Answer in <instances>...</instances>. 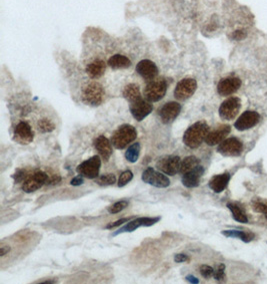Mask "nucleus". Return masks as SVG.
I'll list each match as a JSON object with an SVG mask.
<instances>
[{"instance_id": "nucleus-1", "label": "nucleus", "mask_w": 267, "mask_h": 284, "mask_svg": "<svg viewBox=\"0 0 267 284\" xmlns=\"http://www.w3.org/2000/svg\"><path fill=\"white\" fill-rule=\"evenodd\" d=\"M209 133V127L204 122H196L190 126L183 136V143L190 149L198 148L205 141Z\"/></svg>"}, {"instance_id": "nucleus-2", "label": "nucleus", "mask_w": 267, "mask_h": 284, "mask_svg": "<svg viewBox=\"0 0 267 284\" xmlns=\"http://www.w3.org/2000/svg\"><path fill=\"white\" fill-rule=\"evenodd\" d=\"M167 92V82L164 78H155L146 83L143 96L150 103L159 102L164 98Z\"/></svg>"}, {"instance_id": "nucleus-3", "label": "nucleus", "mask_w": 267, "mask_h": 284, "mask_svg": "<svg viewBox=\"0 0 267 284\" xmlns=\"http://www.w3.org/2000/svg\"><path fill=\"white\" fill-rule=\"evenodd\" d=\"M136 138H137L136 129L131 125L124 124L113 133L111 143L115 149L123 150L129 144L136 140Z\"/></svg>"}, {"instance_id": "nucleus-4", "label": "nucleus", "mask_w": 267, "mask_h": 284, "mask_svg": "<svg viewBox=\"0 0 267 284\" xmlns=\"http://www.w3.org/2000/svg\"><path fill=\"white\" fill-rule=\"evenodd\" d=\"M104 94L105 92L101 84L98 82H91L82 89L81 99L84 104L96 107L102 103Z\"/></svg>"}, {"instance_id": "nucleus-5", "label": "nucleus", "mask_w": 267, "mask_h": 284, "mask_svg": "<svg viewBox=\"0 0 267 284\" xmlns=\"http://www.w3.org/2000/svg\"><path fill=\"white\" fill-rule=\"evenodd\" d=\"M241 100L238 97H230L222 102L219 107V116L222 120L231 121L235 118L240 110Z\"/></svg>"}, {"instance_id": "nucleus-6", "label": "nucleus", "mask_w": 267, "mask_h": 284, "mask_svg": "<svg viewBox=\"0 0 267 284\" xmlns=\"http://www.w3.org/2000/svg\"><path fill=\"white\" fill-rule=\"evenodd\" d=\"M142 181L155 188L164 189L169 187L170 181L168 177L161 172H157L152 167H147L142 173Z\"/></svg>"}, {"instance_id": "nucleus-7", "label": "nucleus", "mask_w": 267, "mask_h": 284, "mask_svg": "<svg viewBox=\"0 0 267 284\" xmlns=\"http://www.w3.org/2000/svg\"><path fill=\"white\" fill-rule=\"evenodd\" d=\"M197 89V82L193 78H184L180 80L175 89H174V97L178 101H186L190 97L195 95Z\"/></svg>"}, {"instance_id": "nucleus-8", "label": "nucleus", "mask_w": 267, "mask_h": 284, "mask_svg": "<svg viewBox=\"0 0 267 284\" xmlns=\"http://www.w3.org/2000/svg\"><path fill=\"white\" fill-rule=\"evenodd\" d=\"M101 166V160L99 156H93L92 158L84 161L76 167V172L83 178L93 180L99 175Z\"/></svg>"}, {"instance_id": "nucleus-9", "label": "nucleus", "mask_w": 267, "mask_h": 284, "mask_svg": "<svg viewBox=\"0 0 267 284\" xmlns=\"http://www.w3.org/2000/svg\"><path fill=\"white\" fill-rule=\"evenodd\" d=\"M47 181H48L47 174L41 171H37L32 175L26 177L22 185V189L27 193L33 192L40 189L42 186L46 185Z\"/></svg>"}, {"instance_id": "nucleus-10", "label": "nucleus", "mask_w": 267, "mask_h": 284, "mask_svg": "<svg viewBox=\"0 0 267 284\" xmlns=\"http://www.w3.org/2000/svg\"><path fill=\"white\" fill-rule=\"evenodd\" d=\"M243 145L236 138H228L220 143L217 152L224 157H238L242 154Z\"/></svg>"}, {"instance_id": "nucleus-11", "label": "nucleus", "mask_w": 267, "mask_h": 284, "mask_svg": "<svg viewBox=\"0 0 267 284\" xmlns=\"http://www.w3.org/2000/svg\"><path fill=\"white\" fill-rule=\"evenodd\" d=\"M159 220H160L159 216H157V217H138L131 221L129 220L127 222V224H125L124 226L120 228L116 233L113 234V237L118 236L120 234H124V233H132L141 226H152L155 223H157Z\"/></svg>"}, {"instance_id": "nucleus-12", "label": "nucleus", "mask_w": 267, "mask_h": 284, "mask_svg": "<svg viewBox=\"0 0 267 284\" xmlns=\"http://www.w3.org/2000/svg\"><path fill=\"white\" fill-rule=\"evenodd\" d=\"M129 110L133 118L138 122H141L153 111V105L146 99H139L133 103H130Z\"/></svg>"}, {"instance_id": "nucleus-13", "label": "nucleus", "mask_w": 267, "mask_h": 284, "mask_svg": "<svg viewBox=\"0 0 267 284\" xmlns=\"http://www.w3.org/2000/svg\"><path fill=\"white\" fill-rule=\"evenodd\" d=\"M181 160L178 156H166L156 163V167L167 176H175L179 173Z\"/></svg>"}, {"instance_id": "nucleus-14", "label": "nucleus", "mask_w": 267, "mask_h": 284, "mask_svg": "<svg viewBox=\"0 0 267 284\" xmlns=\"http://www.w3.org/2000/svg\"><path fill=\"white\" fill-rule=\"evenodd\" d=\"M241 87V80L238 77H227L219 81L217 93L222 97L236 93Z\"/></svg>"}, {"instance_id": "nucleus-15", "label": "nucleus", "mask_w": 267, "mask_h": 284, "mask_svg": "<svg viewBox=\"0 0 267 284\" xmlns=\"http://www.w3.org/2000/svg\"><path fill=\"white\" fill-rule=\"evenodd\" d=\"M135 71L139 76H141L146 82H148L157 78L159 70L153 61L149 59H143L136 64Z\"/></svg>"}, {"instance_id": "nucleus-16", "label": "nucleus", "mask_w": 267, "mask_h": 284, "mask_svg": "<svg viewBox=\"0 0 267 284\" xmlns=\"http://www.w3.org/2000/svg\"><path fill=\"white\" fill-rule=\"evenodd\" d=\"M181 112V105L178 102H167L159 110V116L163 124H170Z\"/></svg>"}, {"instance_id": "nucleus-17", "label": "nucleus", "mask_w": 267, "mask_h": 284, "mask_svg": "<svg viewBox=\"0 0 267 284\" xmlns=\"http://www.w3.org/2000/svg\"><path fill=\"white\" fill-rule=\"evenodd\" d=\"M13 136L14 141L19 143L20 145H28L34 139V133L30 125L26 122H20L16 125Z\"/></svg>"}, {"instance_id": "nucleus-18", "label": "nucleus", "mask_w": 267, "mask_h": 284, "mask_svg": "<svg viewBox=\"0 0 267 284\" xmlns=\"http://www.w3.org/2000/svg\"><path fill=\"white\" fill-rule=\"evenodd\" d=\"M260 121V115L255 111H245L239 118L236 120L234 127L238 131H245L253 128Z\"/></svg>"}, {"instance_id": "nucleus-19", "label": "nucleus", "mask_w": 267, "mask_h": 284, "mask_svg": "<svg viewBox=\"0 0 267 284\" xmlns=\"http://www.w3.org/2000/svg\"><path fill=\"white\" fill-rule=\"evenodd\" d=\"M203 173H204L203 166L199 165V166H197L195 168H193L192 171L184 174L182 176V180H181L183 186H185L186 188H189V189L198 187Z\"/></svg>"}, {"instance_id": "nucleus-20", "label": "nucleus", "mask_w": 267, "mask_h": 284, "mask_svg": "<svg viewBox=\"0 0 267 284\" xmlns=\"http://www.w3.org/2000/svg\"><path fill=\"white\" fill-rule=\"evenodd\" d=\"M231 128L228 125H224L219 127V129L209 132L206 139H205V143L208 146H216L219 145L220 143L223 142L226 138V136H228V134L230 133Z\"/></svg>"}, {"instance_id": "nucleus-21", "label": "nucleus", "mask_w": 267, "mask_h": 284, "mask_svg": "<svg viewBox=\"0 0 267 284\" xmlns=\"http://www.w3.org/2000/svg\"><path fill=\"white\" fill-rule=\"evenodd\" d=\"M94 148L104 161H108L112 155V143L106 137L99 136L94 141Z\"/></svg>"}, {"instance_id": "nucleus-22", "label": "nucleus", "mask_w": 267, "mask_h": 284, "mask_svg": "<svg viewBox=\"0 0 267 284\" xmlns=\"http://www.w3.org/2000/svg\"><path fill=\"white\" fill-rule=\"evenodd\" d=\"M85 71L91 79L98 80L106 71V63L102 59H94L89 64H87Z\"/></svg>"}, {"instance_id": "nucleus-23", "label": "nucleus", "mask_w": 267, "mask_h": 284, "mask_svg": "<svg viewBox=\"0 0 267 284\" xmlns=\"http://www.w3.org/2000/svg\"><path fill=\"white\" fill-rule=\"evenodd\" d=\"M229 181H230V174L229 173H224V174H221V175L214 176L209 181L208 186L214 192L220 193L227 188Z\"/></svg>"}, {"instance_id": "nucleus-24", "label": "nucleus", "mask_w": 267, "mask_h": 284, "mask_svg": "<svg viewBox=\"0 0 267 284\" xmlns=\"http://www.w3.org/2000/svg\"><path fill=\"white\" fill-rule=\"evenodd\" d=\"M107 65L113 70L127 69L131 66V60L122 54H114L108 59Z\"/></svg>"}, {"instance_id": "nucleus-25", "label": "nucleus", "mask_w": 267, "mask_h": 284, "mask_svg": "<svg viewBox=\"0 0 267 284\" xmlns=\"http://www.w3.org/2000/svg\"><path fill=\"white\" fill-rule=\"evenodd\" d=\"M122 94H123V97L129 102V104L142 98L141 93H140V88L135 83H130V84L126 85L123 89Z\"/></svg>"}, {"instance_id": "nucleus-26", "label": "nucleus", "mask_w": 267, "mask_h": 284, "mask_svg": "<svg viewBox=\"0 0 267 284\" xmlns=\"http://www.w3.org/2000/svg\"><path fill=\"white\" fill-rule=\"evenodd\" d=\"M199 166V160L195 156L186 157L183 161H181L179 173L183 176L184 174L192 171L196 166Z\"/></svg>"}, {"instance_id": "nucleus-27", "label": "nucleus", "mask_w": 267, "mask_h": 284, "mask_svg": "<svg viewBox=\"0 0 267 284\" xmlns=\"http://www.w3.org/2000/svg\"><path fill=\"white\" fill-rule=\"evenodd\" d=\"M227 208L230 210V212L232 213V216L233 218L238 221V222H241V223H246L248 222V218H247V215L245 212L243 211L242 209L236 205V204H228L227 205Z\"/></svg>"}, {"instance_id": "nucleus-28", "label": "nucleus", "mask_w": 267, "mask_h": 284, "mask_svg": "<svg viewBox=\"0 0 267 284\" xmlns=\"http://www.w3.org/2000/svg\"><path fill=\"white\" fill-rule=\"evenodd\" d=\"M140 154V144L134 143L128 147L125 152V159L129 163H136Z\"/></svg>"}, {"instance_id": "nucleus-29", "label": "nucleus", "mask_w": 267, "mask_h": 284, "mask_svg": "<svg viewBox=\"0 0 267 284\" xmlns=\"http://www.w3.org/2000/svg\"><path fill=\"white\" fill-rule=\"evenodd\" d=\"M222 235L227 237H234L239 238L244 242H249L254 238V235L251 233H245L240 231H223Z\"/></svg>"}, {"instance_id": "nucleus-30", "label": "nucleus", "mask_w": 267, "mask_h": 284, "mask_svg": "<svg viewBox=\"0 0 267 284\" xmlns=\"http://www.w3.org/2000/svg\"><path fill=\"white\" fill-rule=\"evenodd\" d=\"M96 184L99 186H111L116 183V177L113 174L103 175L96 178Z\"/></svg>"}, {"instance_id": "nucleus-31", "label": "nucleus", "mask_w": 267, "mask_h": 284, "mask_svg": "<svg viewBox=\"0 0 267 284\" xmlns=\"http://www.w3.org/2000/svg\"><path fill=\"white\" fill-rule=\"evenodd\" d=\"M37 126H38L39 131L42 132V133H50V132H52L55 129L54 124L50 120H47V119L39 120L38 123H37Z\"/></svg>"}, {"instance_id": "nucleus-32", "label": "nucleus", "mask_w": 267, "mask_h": 284, "mask_svg": "<svg viewBox=\"0 0 267 284\" xmlns=\"http://www.w3.org/2000/svg\"><path fill=\"white\" fill-rule=\"evenodd\" d=\"M127 207H128V202L127 201H119V202L113 204L111 207L108 208V213H111V214L120 213Z\"/></svg>"}, {"instance_id": "nucleus-33", "label": "nucleus", "mask_w": 267, "mask_h": 284, "mask_svg": "<svg viewBox=\"0 0 267 284\" xmlns=\"http://www.w3.org/2000/svg\"><path fill=\"white\" fill-rule=\"evenodd\" d=\"M132 178H133V174H132L131 171L127 169V171L123 172L120 175L119 180H118V187L122 188V187L126 186L132 180Z\"/></svg>"}, {"instance_id": "nucleus-34", "label": "nucleus", "mask_w": 267, "mask_h": 284, "mask_svg": "<svg viewBox=\"0 0 267 284\" xmlns=\"http://www.w3.org/2000/svg\"><path fill=\"white\" fill-rule=\"evenodd\" d=\"M200 273L204 278H209L213 275L214 269L208 265H201L200 266Z\"/></svg>"}, {"instance_id": "nucleus-35", "label": "nucleus", "mask_w": 267, "mask_h": 284, "mask_svg": "<svg viewBox=\"0 0 267 284\" xmlns=\"http://www.w3.org/2000/svg\"><path fill=\"white\" fill-rule=\"evenodd\" d=\"M224 270H225V265L224 264H220L219 266V268L214 271L213 273V276L215 278V280L217 281H222L225 279V273H224Z\"/></svg>"}, {"instance_id": "nucleus-36", "label": "nucleus", "mask_w": 267, "mask_h": 284, "mask_svg": "<svg viewBox=\"0 0 267 284\" xmlns=\"http://www.w3.org/2000/svg\"><path fill=\"white\" fill-rule=\"evenodd\" d=\"M267 204H264L262 202H259V201H256L253 203V210L257 213H263L265 212V209H266Z\"/></svg>"}, {"instance_id": "nucleus-37", "label": "nucleus", "mask_w": 267, "mask_h": 284, "mask_svg": "<svg viewBox=\"0 0 267 284\" xmlns=\"http://www.w3.org/2000/svg\"><path fill=\"white\" fill-rule=\"evenodd\" d=\"M130 219H131L130 217H128V218H122V219H119V220H116L115 222H111V223L107 224V225H106V229H107V230L114 229V228L119 226V225H122V224L125 223V222H128Z\"/></svg>"}, {"instance_id": "nucleus-38", "label": "nucleus", "mask_w": 267, "mask_h": 284, "mask_svg": "<svg viewBox=\"0 0 267 284\" xmlns=\"http://www.w3.org/2000/svg\"><path fill=\"white\" fill-rule=\"evenodd\" d=\"M83 177L82 176H77V177H75V178H73L72 180H71V182H70V184L72 185V186H80V185H82L83 184Z\"/></svg>"}, {"instance_id": "nucleus-39", "label": "nucleus", "mask_w": 267, "mask_h": 284, "mask_svg": "<svg viewBox=\"0 0 267 284\" xmlns=\"http://www.w3.org/2000/svg\"><path fill=\"white\" fill-rule=\"evenodd\" d=\"M188 261H189V259L185 254H176L174 257V261L177 262V263H182V262H186Z\"/></svg>"}, {"instance_id": "nucleus-40", "label": "nucleus", "mask_w": 267, "mask_h": 284, "mask_svg": "<svg viewBox=\"0 0 267 284\" xmlns=\"http://www.w3.org/2000/svg\"><path fill=\"white\" fill-rule=\"evenodd\" d=\"M14 178H15V181H16V182H22L23 180L26 179L25 172H23V171H18V172L15 174Z\"/></svg>"}, {"instance_id": "nucleus-41", "label": "nucleus", "mask_w": 267, "mask_h": 284, "mask_svg": "<svg viewBox=\"0 0 267 284\" xmlns=\"http://www.w3.org/2000/svg\"><path fill=\"white\" fill-rule=\"evenodd\" d=\"M9 250H10L9 246H2V247H0V255L4 257Z\"/></svg>"}, {"instance_id": "nucleus-42", "label": "nucleus", "mask_w": 267, "mask_h": 284, "mask_svg": "<svg viewBox=\"0 0 267 284\" xmlns=\"http://www.w3.org/2000/svg\"><path fill=\"white\" fill-rule=\"evenodd\" d=\"M186 280L187 281H189V282H191V283H198L199 282V280L195 277V276H192V275H187L186 276Z\"/></svg>"}, {"instance_id": "nucleus-43", "label": "nucleus", "mask_w": 267, "mask_h": 284, "mask_svg": "<svg viewBox=\"0 0 267 284\" xmlns=\"http://www.w3.org/2000/svg\"><path fill=\"white\" fill-rule=\"evenodd\" d=\"M56 280H45V281H38L37 283H55Z\"/></svg>"}, {"instance_id": "nucleus-44", "label": "nucleus", "mask_w": 267, "mask_h": 284, "mask_svg": "<svg viewBox=\"0 0 267 284\" xmlns=\"http://www.w3.org/2000/svg\"><path fill=\"white\" fill-rule=\"evenodd\" d=\"M264 214H265V217L267 218V205H266V209H265V212H264Z\"/></svg>"}]
</instances>
